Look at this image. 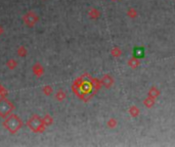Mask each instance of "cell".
Listing matches in <instances>:
<instances>
[{
  "instance_id": "cell-6",
  "label": "cell",
  "mask_w": 175,
  "mask_h": 147,
  "mask_svg": "<svg viewBox=\"0 0 175 147\" xmlns=\"http://www.w3.org/2000/svg\"><path fill=\"white\" fill-rule=\"evenodd\" d=\"M133 56L140 59L144 56V49L143 47H138V48H135L133 50Z\"/></svg>"
},
{
  "instance_id": "cell-11",
  "label": "cell",
  "mask_w": 175,
  "mask_h": 147,
  "mask_svg": "<svg viewBox=\"0 0 175 147\" xmlns=\"http://www.w3.org/2000/svg\"><path fill=\"white\" fill-rule=\"evenodd\" d=\"M100 12L98 11L96 8H91L90 11H89V16H90L91 18H93V19L98 18H100Z\"/></svg>"
},
{
  "instance_id": "cell-5",
  "label": "cell",
  "mask_w": 175,
  "mask_h": 147,
  "mask_svg": "<svg viewBox=\"0 0 175 147\" xmlns=\"http://www.w3.org/2000/svg\"><path fill=\"white\" fill-rule=\"evenodd\" d=\"M25 22H26V24H28L29 26H33L36 22V21H37V16L34 15V14H28L27 15H25Z\"/></svg>"
},
{
  "instance_id": "cell-9",
  "label": "cell",
  "mask_w": 175,
  "mask_h": 147,
  "mask_svg": "<svg viewBox=\"0 0 175 147\" xmlns=\"http://www.w3.org/2000/svg\"><path fill=\"white\" fill-rule=\"evenodd\" d=\"M139 64H140L139 59H138V58H136V57H134V56L131 57L130 59L128 60V65H129L131 68H136Z\"/></svg>"
},
{
  "instance_id": "cell-3",
  "label": "cell",
  "mask_w": 175,
  "mask_h": 147,
  "mask_svg": "<svg viewBox=\"0 0 175 147\" xmlns=\"http://www.w3.org/2000/svg\"><path fill=\"white\" fill-rule=\"evenodd\" d=\"M12 110H14V104L8 99L1 98L0 99V116L7 117V116L11 113Z\"/></svg>"
},
{
  "instance_id": "cell-2",
  "label": "cell",
  "mask_w": 175,
  "mask_h": 147,
  "mask_svg": "<svg viewBox=\"0 0 175 147\" xmlns=\"http://www.w3.org/2000/svg\"><path fill=\"white\" fill-rule=\"evenodd\" d=\"M28 127L30 130H32L33 132L37 133V132H41L44 129V124L42 122V120L38 116H33L31 119L28 120Z\"/></svg>"
},
{
  "instance_id": "cell-12",
  "label": "cell",
  "mask_w": 175,
  "mask_h": 147,
  "mask_svg": "<svg viewBox=\"0 0 175 147\" xmlns=\"http://www.w3.org/2000/svg\"><path fill=\"white\" fill-rule=\"evenodd\" d=\"M111 54L113 55L114 57H120L122 55V50L119 47H115V48L112 49Z\"/></svg>"
},
{
  "instance_id": "cell-7",
  "label": "cell",
  "mask_w": 175,
  "mask_h": 147,
  "mask_svg": "<svg viewBox=\"0 0 175 147\" xmlns=\"http://www.w3.org/2000/svg\"><path fill=\"white\" fill-rule=\"evenodd\" d=\"M160 95V90L158 89L157 87H152L151 89H150V91H148V93H147V96L148 97H152V98H155V99H156V98Z\"/></svg>"
},
{
  "instance_id": "cell-10",
  "label": "cell",
  "mask_w": 175,
  "mask_h": 147,
  "mask_svg": "<svg viewBox=\"0 0 175 147\" xmlns=\"http://www.w3.org/2000/svg\"><path fill=\"white\" fill-rule=\"evenodd\" d=\"M128 112H129V114H130L131 116H133V117H136V116H139V113H140V110L138 109V107H137V106L133 105V106H131L130 108H129V110H128Z\"/></svg>"
},
{
  "instance_id": "cell-15",
  "label": "cell",
  "mask_w": 175,
  "mask_h": 147,
  "mask_svg": "<svg viewBox=\"0 0 175 147\" xmlns=\"http://www.w3.org/2000/svg\"><path fill=\"white\" fill-rule=\"evenodd\" d=\"M1 90H2V87H1V85H0V92H1Z\"/></svg>"
},
{
  "instance_id": "cell-1",
  "label": "cell",
  "mask_w": 175,
  "mask_h": 147,
  "mask_svg": "<svg viewBox=\"0 0 175 147\" xmlns=\"http://www.w3.org/2000/svg\"><path fill=\"white\" fill-rule=\"evenodd\" d=\"M3 125H4V128L11 133H15L21 129L22 120L16 114H9V116L6 117V120H4Z\"/></svg>"
},
{
  "instance_id": "cell-14",
  "label": "cell",
  "mask_w": 175,
  "mask_h": 147,
  "mask_svg": "<svg viewBox=\"0 0 175 147\" xmlns=\"http://www.w3.org/2000/svg\"><path fill=\"white\" fill-rule=\"evenodd\" d=\"M127 15L129 16V18H136V16H137V11L135 10L134 8H129V9H128V11H127Z\"/></svg>"
},
{
  "instance_id": "cell-4",
  "label": "cell",
  "mask_w": 175,
  "mask_h": 147,
  "mask_svg": "<svg viewBox=\"0 0 175 147\" xmlns=\"http://www.w3.org/2000/svg\"><path fill=\"white\" fill-rule=\"evenodd\" d=\"M100 82H101V85H104V86L107 88V89L111 88L112 86H113V84H114L113 78H112L110 75H105V76L102 77V79H101Z\"/></svg>"
},
{
  "instance_id": "cell-8",
  "label": "cell",
  "mask_w": 175,
  "mask_h": 147,
  "mask_svg": "<svg viewBox=\"0 0 175 147\" xmlns=\"http://www.w3.org/2000/svg\"><path fill=\"white\" fill-rule=\"evenodd\" d=\"M155 103H156V99L155 98H152V97H148L146 98V99L143 100V105L147 107V108H151V107H153L155 105Z\"/></svg>"
},
{
  "instance_id": "cell-13",
  "label": "cell",
  "mask_w": 175,
  "mask_h": 147,
  "mask_svg": "<svg viewBox=\"0 0 175 147\" xmlns=\"http://www.w3.org/2000/svg\"><path fill=\"white\" fill-rule=\"evenodd\" d=\"M118 125V120L116 119H110L108 120V127L111 129H114Z\"/></svg>"
}]
</instances>
